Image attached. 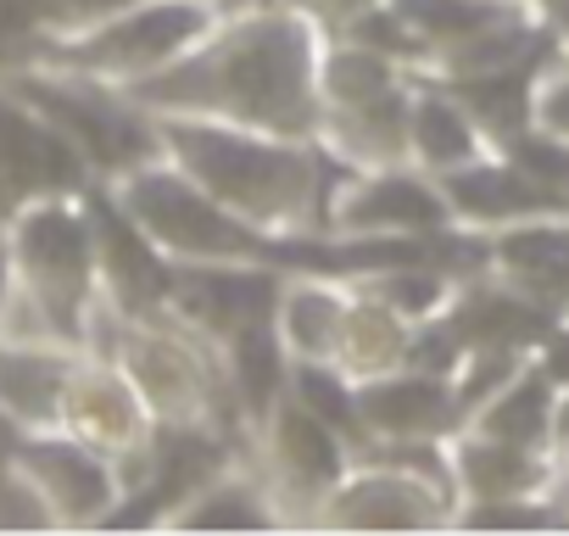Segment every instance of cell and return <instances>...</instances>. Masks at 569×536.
Masks as SVG:
<instances>
[{"label": "cell", "mask_w": 569, "mask_h": 536, "mask_svg": "<svg viewBox=\"0 0 569 536\" xmlns=\"http://www.w3.org/2000/svg\"><path fill=\"white\" fill-rule=\"evenodd\" d=\"M129 7H140V0H18L23 40H34V34H73V29H90V23L118 18Z\"/></svg>", "instance_id": "cell-22"}, {"label": "cell", "mask_w": 569, "mask_h": 536, "mask_svg": "<svg viewBox=\"0 0 569 536\" xmlns=\"http://www.w3.org/2000/svg\"><path fill=\"white\" fill-rule=\"evenodd\" d=\"M157 151L234 218L268 235H325L341 162L313 135H268L218 118H151Z\"/></svg>", "instance_id": "cell-2"}, {"label": "cell", "mask_w": 569, "mask_h": 536, "mask_svg": "<svg viewBox=\"0 0 569 536\" xmlns=\"http://www.w3.org/2000/svg\"><path fill=\"white\" fill-rule=\"evenodd\" d=\"M251 441H257L251 447V469L273 492L284 525H313L319 503L330 497V486L358 458V441L336 419L308 408L291 386H284V397H273L251 419Z\"/></svg>", "instance_id": "cell-7"}, {"label": "cell", "mask_w": 569, "mask_h": 536, "mask_svg": "<svg viewBox=\"0 0 569 536\" xmlns=\"http://www.w3.org/2000/svg\"><path fill=\"white\" fill-rule=\"evenodd\" d=\"M62 436L107 453L118 469H123V486L134 492L151 464H157V447H162V425L151 419L146 397L134 391V380L107 358V353H90L79 358L73 380H68V397H62V419H57Z\"/></svg>", "instance_id": "cell-9"}, {"label": "cell", "mask_w": 569, "mask_h": 536, "mask_svg": "<svg viewBox=\"0 0 569 536\" xmlns=\"http://www.w3.org/2000/svg\"><path fill=\"white\" fill-rule=\"evenodd\" d=\"M486 151H497L491 129L475 118V107L436 73H413V96H408V162L425 173H458L469 162H480Z\"/></svg>", "instance_id": "cell-15"}, {"label": "cell", "mask_w": 569, "mask_h": 536, "mask_svg": "<svg viewBox=\"0 0 569 536\" xmlns=\"http://www.w3.org/2000/svg\"><path fill=\"white\" fill-rule=\"evenodd\" d=\"M352 419H358V447L363 441H441L463 425V408H458L452 375L408 364L380 380H358Z\"/></svg>", "instance_id": "cell-12"}, {"label": "cell", "mask_w": 569, "mask_h": 536, "mask_svg": "<svg viewBox=\"0 0 569 536\" xmlns=\"http://www.w3.org/2000/svg\"><path fill=\"white\" fill-rule=\"evenodd\" d=\"M12 464L23 469V480L34 486L51 530H101L118 519L129 486H123V469L62 436V430H34V436H18L12 441Z\"/></svg>", "instance_id": "cell-11"}, {"label": "cell", "mask_w": 569, "mask_h": 536, "mask_svg": "<svg viewBox=\"0 0 569 536\" xmlns=\"http://www.w3.org/2000/svg\"><path fill=\"white\" fill-rule=\"evenodd\" d=\"M101 190L168 268H268V262L308 257V240H319V235H268L234 218L218 196H207L162 151L107 173ZM291 275H297V262H291Z\"/></svg>", "instance_id": "cell-4"}, {"label": "cell", "mask_w": 569, "mask_h": 536, "mask_svg": "<svg viewBox=\"0 0 569 536\" xmlns=\"http://www.w3.org/2000/svg\"><path fill=\"white\" fill-rule=\"evenodd\" d=\"M530 129L552 135L569 146V40H558L547 51V62L536 68V85H530Z\"/></svg>", "instance_id": "cell-21"}, {"label": "cell", "mask_w": 569, "mask_h": 536, "mask_svg": "<svg viewBox=\"0 0 569 536\" xmlns=\"http://www.w3.org/2000/svg\"><path fill=\"white\" fill-rule=\"evenodd\" d=\"M168 530H284V514L273 503V492L262 486V475L246 464H223L207 469L168 514Z\"/></svg>", "instance_id": "cell-18"}, {"label": "cell", "mask_w": 569, "mask_h": 536, "mask_svg": "<svg viewBox=\"0 0 569 536\" xmlns=\"http://www.w3.org/2000/svg\"><path fill=\"white\" fill-rule=\"evenodd\" d=\"M273 7H291V12L313 18L325 34H341V29H352L358 18H369L375 7H386V0H273Z\"/></svg>", "instance_id": "cell-23"}, {"label": "cell", "mask_w": 569, "mask_h": 536, "mask_svg": "<svg viewBox=\"0 0 569 536\" xmlns=\"http://www.w3.org/2000/svg\"><path fill=\"white\" fill-rule=\"evenodd\" d=\"M7 246V302H0V336H90V314L101 302V212L84 190L34 196L0 224Z\"/></svg>", "instance_id": "cell-3"}, {"label": "cell", "mask_w": 569, "mask_h": 536, "mask_svg": "<svg viewBox=\"0 0 569 536\" xmlns=\"http://www.w3.org/2000/svg\"><path fill=\"white\" fill-rule=\"evenodd\" d=\"M441 190H447L452 224H458V229H475V235H497V229L525 224V218H569V212L536 185V173H525L502 146L486 151L480 162L458 168V173H441Z\"/></svg>", "instance_id": "cell-14"}, {"label": "cell", "mask_w": 569, "mask_h": 536, "mask_svg": "<svg viewBox=\"0 0 569 536\" xmlns=\"http://www.w3.org/2000/svg\"><path fill=\"white\" fill-rule=\"evenodd\" d=\"M79 341L51 336H0V425L12 436L57 430L68 380L79 369Z\"/></svg>", "instance_id": "cell-13"}, {"label": "cell", "mask_w": 569, "mask_h": 536, "mask_svg": "<svg viewBox=\"0 0 569 536\" xmlns=\"http://www.w3.org/2000/svg\"><path fill=\"white\" fill-rule=\"evenodd\" d=\"M447 469H452L458 503H497V497L558 492V458H552V453L513 447V441L480 436V430H469V425H458V430L447 436Z\"/></svg>", "instance_id": "cell-16"}, {"label": "cell", "mask_w": 569, "mask_h": 536, "mask_svg": "<svg viewBox=\"0 0 569 536\" xmlns=\"http://www.w3.org/2000/svg\"><path fill=\"white\" fill-rule=\"evenodd\" d=\"M452 508H458V492L447 480L358 453L352 469L319 503L313 525L319 530H447Z\"/></svg>", "instance_id": "cell-10"}, {"label": "cell", "mask_w": 569, "mask_h": 536, "mask_svg": "<svg viewBox=\"0 0 569 536\" xmlns=\"http://www.w3.org/2000/svg\"><path fill=\"white\" fill-rule=\"evenodd\" d=\"M90 353H107L134 391L146 397L151 419L173 436H218L223 408L234 403L229 375H223V353L212 336H201L196 325L173 319V314H123L118 302H96L90 314Z\"/></svg>", "instance_id": "cell-5"}, {"label": "cell", "mask_w": 569, "mask_h": 536, "mask_svg": "<svg viewBox=\"0 0 569 536\" xmlns=\"http://www.w3.org/2000/svg\"><path fill=\"white\" fill-rule=\"evenodd\" d=\"M569 453V386H558V403H552V458Z\"/></svg>", "instance_id": "cell-25"}, {"label": "cell", "mask_w": 569, "mask_h": 536, "mask_svg": "<svg viewBox=\"0 0 569 536\" xmlns=\"http://www.w3.org/2000/svg\"><path fill=\"white\" fill-rule=\"evenodd\" d=\"M325 29L273 0H223L218 23L162 73L118 90L146 118H218L268 135L319 129Z\"/></svg>", "instance_id": "cell-1"}, {"label": "cell", "mask_w": 569, "mask_h": 536, "mask_svg": "<svg viewBox=\"0 0 569 536\" xmlns=\"http://www.w3.org/2000/svg\"><path fill=\"white\" fill-rule=\"evenodd\" d=\"M347 275H319V268H297L273 291V341L284 364H336L341 347V319H347Z\"/></svg>", "instance_id": "cell-17"}, {"label": "cell", "mask_w": 569, "mask_h": 536, "mask_svg": "<svg viewBox=\"0 0 569 536\" xmlns=\"http://www.w3.org/2000/svg\"><path fill=\"white\" fill-rule=\"evenodd\" d=\"M325 235L341 240H436V235H458L447 190L436 173L413 168V162H391V168H347L330 190L325 207Z\"/></svg>", "instance_id": "cell-8"}, {"label": "cell", "mask_w": 569, "mask_h": 536, "mask_svg": "<svg viewBox=\"0 0 569 536\" xmlns=\"http://www.w3.org/2000/svg\"><path fill=\"white\" fill-rule=\"evenodd\" d=\"M218 12L223 0H140V7L73 34L18 40L12 68H51V73H79L107 90H134L151 73L173 68L218 23Z\"/></svg>", "instance_id": "cell-6"}, {"label": "cell", "mask_w": 569, "mask_h": 536, "mask_svg": "<svg viewBox=\"0 0 569 536\" xmlns=\"http://www.w3.org/2000/svg\"><path fill=\"white\" fill-rule=\"evenodd\" d=\"M536 364H541L558 386H569V314L552 319V330H547L541 347H536Z\"/></svg>", "instance_id": "cell-24"}, {"label": "cell", "mask_w": 569, "mask_h": 536, "mask_svg": "<svg viewBox=\"0 0 569 536\" xmlns=\"http://www.w3.org/2000/svg\"><path fill=\"white\" fill-rule=\"evenodd\" d=\"M552 403H558V380L530 358L513 380H502L463 425L480 430V436H497V441H513V447H536V453H552Z\"/></svg>", "instance_id": "cell-20"}, {"label": "cell", "mask_w": 569, "mask_h": 536, "mask_svg": "<svg viewBox=\"0 0 569 536\" xmlns=\"http://www.w3.org/2000/svg\"><path fill=\"white\" fill-rule=\"evenodd\" d=\"M413 341H419V325H408L369 280H352L347 319H341V347H336V369L352 386L358 380H380V375L413 364Z\"/></svg>", "instance_id": "cell-19"}]
</instances>
